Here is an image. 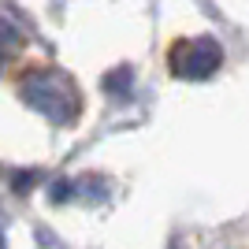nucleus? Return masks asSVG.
I'll return each mask as SVG.
<instances>
[{
	"mask_svg": "<svg viewBox=\"0 0 249 249\" xmlns=\"http://www.w3.org/2000/svg\"><path fill=\"white\" fill-rule=\"evenodd\" d=\"M0 249H4V238H0Z\"/></svg>",
	"mask_w": 249,
	"mask_h": 249,
	"instance_id": "7",
	"label": "nucleus"
},
{
	"mask_svg": "<svg viewBox=\"0 0 249 249\" xmlns=\"http://www.w3.org/2000/svg\"><path fill=\"white\" fill-rule=\"evenodd\" d=\"M34 182H37V171H15V175H11V190H15V194H26Z\"/></svg>",
	"mask_w": 249,
	"mask_h": 249,
	"instance_id": "5",
	"label": "nucleus"
},
{
	"mask_svg": "<svg viewBox=\"0 0 249 249\" xmlns=\"http://www.w3.org/2000/svg\"><path fill=\"white\" fill-rule=\"evenodd\" d=\"M130 67H115V71H108L104 74V93L108 97H115V101H126L130 97Z\"/></svg>",
	"mask_w": 249,
	"mask_h": 249,
	"instance_id": "4",
	"label": "nucleus"
},
{
	"mask_svg": "<svg viewBox=\"0 0 249 249\" xmlns=\"http://www.w3.org/2000/svg\"><path fill=\"white\" fill-rule=\"evenodd\" d=\"M0 63H4V56H0Z\"/></svg>",
	"mask_w": 249,
	"mask_h": 249,
	"instance_id": "8",
	"label": "nucleus"
},
{
	"mask_svg": "<svg viewBox=\"0 0 249 249\" xmlns=\"http://www.w3.org/2000/svg\"><path fill=\"white\" fill-rule=\"evenodd\" d=\"M171 63V74L175 78H186V82H205L219 71L223 63V49L212 37H194V41H178L167 56Z\"/></svg>",
	"mask_w": 249,
	"mask_h": 249,
	"instance_id": "2",
	"label": "nucleus"
},
{
	"mask_svg": "<svg viewBox=\"0 0 249 249\" xmlns=\"http://www.w3.org/2000/svg\"><path fill=\"white\" fill-rule=\"evenodd\" d=\"M19 97L56 126H71L78 119V108H82L74 82L56 67H30L19 78Z\"/></svg>",
	"mask_w": 249,
	"mask_h": 249,
	"instance_id": "1",
	"label": "nucleus"
},
{
	"mask_svg": "<svg viewBox=\"0 0 249 249\" xmlns=\"http://www.w3.org/2000/svg\"><path fill=\"white\" fill-rule=\"evenodd\" d=\"M71 194H74V182H67V178H56V182H52V190H49L52 201H67Z\"/></svg>",
	"mask_w": 249,
	"mask_h": 249,
	"instance_id": "6",
	"label": "nucleus"
},
{
	"mask_svg": "<svg viewBox=\"0 0 249 249\" xmlns=\"http://www.w3.org/2000/svg\"><path fill=\"white\" fill-rule=\"evenodd\" d=\"M22 49H26V34H22L15 22L0 19V56L8 60V56H19Z\"/></svg>",
	"mask_w": 249,
	"mask_h": 249,
	"instance_id": "3",
	"label": "nucleus"
}]
</instances>
